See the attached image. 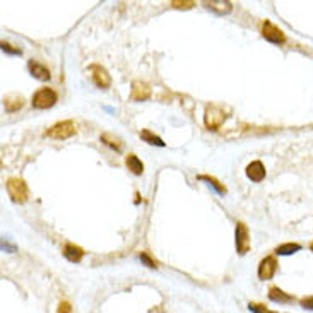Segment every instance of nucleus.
<instances>
[{
  "label": "nucleus",
  "mask_w": 313,
  "mask_h": 313,
  "mask_svg": "<svg viewBox=\"0 0 313 313\" xmlns=\"http://www.w3.org/2000/svg\"><path fill=\"white\" fill-rule=\"evenodd\" d=\"M75 132H77L75 123L70 122V120H65V122H58V123H55L53 127L48 128L45 132V135L55 140H63V139H69L72 135H75Z\"/></svg>",
  "instance_id": "obj_1"
},
{
  "label": "nucleus",
  "mask_w": 313,
  "mask_h": 313,
  "mask_svg": "<svg viewBox=\"0 0 313 313\" xmlns=\"http://www.w3.org/2000/svg\"><path fill=\"white\" fill-rule=\"evenodd\" d=\"M224 120H226V113L224 110L218 104H209L206 108V113H204V123H206L207 128L211 130H218V128L223 125Z\"/></svg>",
  "instance_id": "obj_2"
},
{
  "label": "nucleus",
  "mask_w": 313,
  "mask_h": 313,
  "mask_svg": "<svg viewBox=\"0 0 313 313\" xmlns=\"http://www.w3.org/2000/svg\"><path fill=\"white\" fill-rule=\"evenodd\" d=\"M58 101V96L53 89L50 87H41L39 91H36L33 96V106L38 108V110H46V108H51L55 103Z\"/></svg>",
  "instance_id": "obj_3"
},
{
  "label": "nucleus",
  "mask_w": 313,
  "mask_h": 313,
  "mask_svg": "<svg viewBox=\"0 0 313 313\" xmlns=\"http://www.w3.org/2000/svg\"><path fill=\"white\" fill-rule=\"evenodd\" d=\"M7 192H9L10 199L14 202H26L29 197V190L27 185L21 178H9L7 180Z\"/></svg>",
  "instance_id": "obj_4"
},
{
  "label": "nucleus",
  "mask_w": 313,
  "mask_h": 313,
  "mask_svg": "<svg viewBox=\"0 0 313 313\" xmlns=\"http://www.w3.org/2000/svg\"><path fill=\"white\" fill-rule=\"evenodd\" d=\"M235 243H236V252L240 255L248 254V250H250V231H248L245 223H236Z\"/></svg>",
  "instance_id": "obj_5"
},
{
  "label": "nucleus",
  "mask_w": 313,
  "mask_h": 313,
  "mask_svg": "<svg viewBox=\"0 0 313 313\" xmlns=\"http://www.w3.org/2000/svg\"><path fill=\"white\" fill-rule=\"evenodd\" d=\"M262 36L267 41L274 43V45H283L286 41V36H284L283 29L276 26V24H272L271 21H266L262 24Z\"/></svg>",
  "instance_id": "obj_6"
},
{
  "label": "nucleus",
  "mask_w": 313,
  "mask_h": 313,
  "mask_svg": "<svg viewBox=\"0 0 313 313\" xmlns=\"http://www.w3.org/2000/svg\"><path fill=\"white\" fill-rule=\"evenodd\" d=\"M278 272V260L274 257H266L260 260L259 264V278L262 281H269L274 278V274Z\"/></svg>",
  "instance_id": "obj_7"
},
{
  "label": "nucleus",
  "mask_w": 313,
  "mask_h": 313,
  "mask_svg": "<svg viewBox=\"0 0 313 313\" xmlns=\"http://www.w3.org/2000/svg\"><path fill=\"white\" fill-rule=\"evenodd\" d=\"M89 70H91V77H93V82L98 87L106 89V87L111 86V77H110V74H108L104 67H101V65H91Z\"/></svg>",
  "instance_id": "obj_8"
},
{
  "label": "nucleus",
  "mask_w": 313,
  "mask_h": 313,
  "mask_svg": "<svg viewBox=\"0 0 313 313\" xmlns=\"http://www.w3.org/2000/svg\"><path fill=\"white\" fill-rule=\"evenodd\" d=\"M266 175H267V171H266V166L262 164V161H252L247 166V176L252 180V182H255V183L262 182V180L266 178Z\"/></svg>",
  "instance_id": "obj_9"
},
{
  "label": "nucleus",
  "mask_w": 313,
  "mask_h": 313,
  "mask_svg": "<svg viewBox=\"0 0 313 313\" xmlns=\"http://www.w3.org/2000/svg\"><path fill=\"white\" fill-rule=\"evenodd\" d=\"M151 98V87L142 81L132 82V99L135 101H146Z\"/></svg>",
  "instance_id": "obj_10"
},
{
  "label": "nucleus",
  "mask_w": 313,
  "mask_h": 313,
  "mask_svg": "<svg viewBox=\"0 0 313 313\" xmlns=\"http://www.w3.org/2000/svg\"><path fill=\"white\" fill-rule=\"evenodd\" d=\"M204 5H206V9L216 12V14H219V15L228 14V12H231L233 9L231 2H224V0H211V2H204Z\"/></svg>",
  "instance_id": "obj_11"
},
{
  "label": "nucleus",
  "mask_w": 313,
  "mask_h": 313,
  "mask_svg": "<svg viewBox=\"0 0 313 313\" xmlns=\"http://www.w3.org/2000/svg\"><path fill=\"white\" fill-rule=\"evenodd\" d=\"M269 300H271V302H274V303H293V302H295V296L284 293L278 286H272L271 290H269Z\"/></svg>",
  "instance_id": "obj_12"
},
{
  "label": "nucleus",
  "mask_w": 313,
  "mask_h": 313,
  "mask_svg": "<svg viewBox=\"0 0 313 313\" xmlns=\"http://www.w3.org/2000/svg\"><path fill=\"white\" fill-rule=\"evenodd\" d=\"M27 67H29L31 75L39 79V81H48V79H50V70H48L45 65H41L39 62H36V60H31V62L27 63Z\"/></svg>",
  "instance_id": "obj_13"
},
{
  "label": "nucleus",
  "mask_w": 313,
  "mask_h": 313,
  "mask_svg": "<svg viewBox=\"0 0 313 313\" xmlns=\"http://www.w3.org/2000/svg\"><path fill=\"white\" fill-rule=\"evenodd\" d=\"M63 255H65L67 260H70V262H81L82 257H84V250L81 247H77V245H72V243H67L65 247H63Z\"/></svg>",
  "instance_id": "obj_14"
},
{
  "label": "nucleus",
  "mask_w": 313,
  "mask_h": 313,
  "mask_svg": "<svg viewBox=\"0 0 313 313\" xmlns=\"http://www.w3.org/2000/svg\"><path fill=\"white\" fill-rule=\"evenodd\" d=\"M125 164L134 175H142L144 173V164L135 154H128L125 158Z\"/></svg>",
  "instance_id": "obj_15"
},
{
  "label": "nucleus",
  "mask_w": 313,
  "mask_h": 313,
  "mask_svg": "<svg viewBox=\"0 0 313 313\" xmlns=\"http://www.w3.org/2000/svg\"><path fill=\"white\" fill-rule=\"evenodd\" d=\"M3 104H5L7 111H17L22 108L24 99L21 98V96H14V98H12V96H7V98L3 99Z\"/></svg>",
  "instance_id": "obj_16"
},
{
  "label": "nucleus",
  "mask_w": 313,
  "mask_h": 313,
  "mask_svg": "<svg viewBox=\"0 0 313 313\" xmlns=\"http://www.w3.org/2000/svg\"><path fill=\"white\" fill-rule=\"evenodd\" d=\"M300 250H302V245L300 243H284L276 248V254L278 255H293Z\"/></svg>",
  "instance_id": "obj_17"
},
{
  "label": "nucleus",
  "mask_w": 313,
  "mask_h": 313,
  "mask_svg": "<svg viewBox=\"0 0 313 313\" xmlns=\"http://www.w3.org/2000/svg\"><path fill=\"white\" fill-rule=\"evenodd\" d=\"M140 137L146 140L147 144H152V146H159V147H164V146H166V144H164L163 140L158 137V135L152 134L151 130H142V132H140Z\"/></svg>",
  "instance_id": "obj_18"
},
{
  "label": "nucleus",
  "mask_w": 313,
  "mask_h": 313,
  "mask_svg": "<svg viewBox=\"0 0 313 313\" xmlns=\"http://www.w3.org/2000/svg\"><path fill=\"white\" fill-rule=\"evenodd\" d=\"M101 140L106 146H110L111 149H115V151H122V147H123V144L120 142V139H116V137H111L110 134H103L101 135Z\"/></svg>",
  "instance_id": "obj_19"
},
{
  "label": "nucleus",
  "mask_w": 313,
  "mask_h": 313,
  "mask_svg": "<svg viewBox=\"0 0 313 313\" xmlns=\"http://www.w3.org/2000/svg\"><path fill=\"white\" fill-rule=\"evenodd\" d=\"M199 180H204V182H207L209 185H212V187H214L216 190L219 192V194H226V187H224V185H221V183L218 182V180L214 178V176L200 175V176H199Z\"/></svg>",
  "instance_id": "obj_20"
},
{
  "label": "nucleus",
  "mask_w": 313,
  "mask_h": 313,
  "mask_svg": "<svg viewBox=\"0 0 313 313\" xmlns=\"http://www.w3.org/2000/svg\"><path fill=\"white\" fill-rule=\"evenodd\" d=\"M248 308H250L252 313H278V312L267 310V308L264 307V305H260V303H250V305H248Z\"/></svg>",
  "instance_id": "obj_21"
},
{
  "label": "nucleus",
  "mask_w": 313,
  "mask_h": 313,
  "mask_svg": "<svg viewBox=\"0 0 313 313\" xmlns=\"http://www.w3.org/2000/svg\"><path fill=\"white\" fill-rule=\"evenodd\" d=\"M195 2H178V0H173L171 2V7H175V9H190V7H194Z\"/></svg>",
  "instance_id": "obj_22"
},
{
  "label": "nucleus",
  "mask_w": 313,
  "mask_h": 313,
  "mask_svg": "<svg viewBox=\"0 0 313 313\" xmlns=\"http://www.w3.org/2000/svg\"><path fill=\"white\" fill-rule=\"evenodd\" d=\"M300 305H302L305 310H312L313 312V296H305V298L300 300Z\"/></svg>",
  "instance_id": "obj_23"
},
{
  "label": "nucleus",
  "mask_w": 313,
  "mask_h": 313,
  "mask_svg": "<svg viewBox=\"0 0 313 313\" xmlns=\"http://www.w3.org/2000/svg\"><path fill=\"white\" fill-rule=\"evenodd\" d=\"M139 259H140V262H142V264H146L147 267H151V269L158 267V266H156V262H154V260H152L151 257L147 255V254H140V255H139Z\"/></svg>",
  "instance_id": "obj_24"
},
{
  "label": "nucleus",
  "mask_w": 313,
  "mask_h": 313,
  "mask_svg": "<svg viewBox=\"0 0 313 313\" xmlns=\"http://www.w3.org/2000/svg\"><path fill=\"white\" fill-rule=\"evenodd\" d=\"M2 51H7V53H10V55H21L22 53L19 48H12L9 43H2Z\"/></svg>",
  "instance_id": "obj_25"
},
{
  "label": "nucleus",
  "mask_w": 313,
  "mask_h": 313,
  "mask_svg": "<svg viewBox=\"0 0 313 313\" xmlns=\"http://www.w3.org/2000/svg\"><path fill=\"white\" fill-rule=\"evenodd\" d=\"M57 313H72V307L69 302H62L58 305V310Z\"/></svg>",
  "instance_id": "obj_26"
},
{
  "label": "nucleus",
  "mask_w": 313,
  "mask_h": 313,
  "mask_svg": "<svg viewBox=\"0 0 313 313\" xmlns=\"http://www.w3.org/2000/svg\"><path fill=\"white\" fill-rule=\"evenodd\" d=\"M310 248H312V252H313V242L310 243Z\"/></svg>",
  "instance_id": "obj_27"
}]
</instances>
